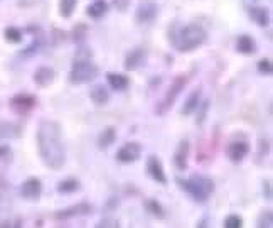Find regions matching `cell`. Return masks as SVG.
<instances>
[{
    "label": "cell",
    "instance_id": "6",
    "mask_svg": "<svg viewBox=\"0 0 273 228\" xmlns=\"http://www.w3.org/2000/svg\"><path fill=\"white\" fill-rule=\"evenodd\" d=\"M142 156V145L139 142H126L123 147H120V150L116 152V161L121 164H131L136 162Z\"/></svg>",
    "mask_w": 273,
    "mask_h": 228
},
{
    "label": "cell",
    "instance_id": "21",
    "mask_svg": "<svg viewBox=\"0 0 273 228\" xmlns=\"http://www.w3.org/2000/svg\"><path fill=\"white\" fill-rule=\"evenodd\" d=\"M116 139V129L115 127H106V129L98 135V147L101 150L108 149Z\"/></svg>",
    "mask_w": 273,
    "mask_h": 228
},
{
    "label": "cell",
    "instance_id": "35",
    "mask_svg": "<svg viewBox=\"0 0 273 228\" xmlns=\"http://www.w3.org/2000/svg\"><path fill=\"white\" fill-rule=\"evenodd\" d=\"M245 2H248V4H253V2H258V0H245Z\"/></svg>",
    "mask_w": 273,
    "mask_h": 228
},
{
    "label": "cell",
    "instance_id": "3",
    "mask_svg": "<svg viewBox=\"0 0 273 228\" xmlns=\"http://www.w3.org/2000/svg\"><path fill=\"white\" fill-rule=\"evenodd\" d=\"M175 182L179 184L180 189H184L186 193H189L194 201L206 203L207 198L212 191H214V182L212 179L201 174L191 176L189 179H182V177H177Z\"/></svg>",
    "mask_w": 273,
    "mask_h": 228
},
{
    "label": "cell",
    "instance_id": "18",
    "mask_svg": "<svg viewBox=\"0 0 273 228\" xmlns=\"http://www.w3.org/2000/svg\"><path fill=\"white\" fill-rule=\"evenodd\" d=\"M201 96H202V91H201V90H194V91H192V93L187 96V100H186L184 106H182L180 113H182V115L194 113L196 108H197V105L201 103Z\"/></svg>",
    "mask_w": 273,
    "mask_h": 228
},
{
    "label": "cell",
    "instance_id": "13",
    "mask_svg": "<svg viewBox=\"0 0 273 228\" xmlns=\"http://www.w3.org/2000/svg\"><path fill=\"white\" fill-rule=\"evenodd\" d=\"M91 213V206L88 203H79V205H74V206H69L66 210H61L56 213V218L58 220H68V218H74V216H84V215H89Z\"/></svg>",
    "mask_w": 273,
    "mask_h": 228
},
{
    "label": "cell",
    "instance_id": "30",
    "mask_svg": "<svg viewBox=\"0 0 273 228\" xmlns=\"http://www.w3.org/2000/svg\"><path fill=\"white\" fill-rule=\"evenodd\" d=\"M224 226L226 228H241L243 226V218L238 215H230L224 220Z\"/></svg>",
    "mask_w": 273,
    "mask_h": 228
},
{
    "label": "cell",
    "instance_id": "26",
    "mask_svg": "<svg viewBox=\"0 0 273 228\" xmlns=\"http://www.w3.org/2000/svg\"><path fill=\"white\" fill-rule=\"evenodd\" d=\"M207 110H209V100H201V103L197 105V117H196V124L197 125H202L207 117Z\"/></svg>",
    "mask_w": 273,
    "mask_h": 228
},
{
    "label": "cell",
    "instance_id": "10",
    "mask_svg": "<svg viewBox=\"0 0 273 228\" xmlns=\"http://www.w3.org/2000/svg\"><path fill=\"white\" fill-rule=\"evenodd\" d=\"M147 172H149V176L155 182H159V184H167V176H165L164 166H162V162L157 156H150L149 159H147Z\"/></svg>",
    "mask_w": 273,
    "mask_h": 228
},
{
    "label": "cell",
    "instance_id": "31",
    "mask_svg": "<svg viewBox=\"0 0 273 228\" xmlns=\"http://www.w3.org/2000/svg\"><path fill=\"white\" fill-rule=\"evenodd\" d=\"M258 71H260L261 74H271L273 73V66H271V61L270 59H261L258 61Z\"/></svg>",
    "mask_w": 273,
    "mask_h": 228
},
{
    "label": "cell",
    "instance_id": "22",
    "mask_svg": "<svg viewBox=\"0 0 273 228\" xmlns=\"http://www.w3.org/2000/svg\"><path fill=\"white\" fill-rule=\"evenodd\" d=\"M106 10H108V2H106V0H95L93 4L88 5L86 14L93 19H100L106 14Z\"/></svg>",
    "mask_w": 273,
    "mask_h": 228
},
{
    "label": "cell",
    "instance_id": "12",
    "mask_svg": "<svg viewBox=\"0 0 273 228\" xmlns=\"http://www.w3.org/2000/svg\"><path fill=\"white\" fill-rule=\"evenodd\" d=\"M145 61H147V53H145V49L136 48V49L130 51V53L126 54V58H125V69H128V71H136V69H140L142 66L145 64Z\"/></svg>",
    "mask_w": 273,
    "mask_h": 228
},
{
    "label": "cell",
    "instance_id": "20",
    "mask_svg": "<svg viewBox=\"0 0 273 228\" xmlns=\"http://www.w3.org/2000/svg\"><path fill=\"white\" fill-rule=\"evenodd\" d=\"M106 81H108V85L116 91L126 90V86L130 85L128 78H126L125 74H120V73H106Z\"/></svg>",
    "mask_w": 273,
    "mask_h": 228
},
{
    "label": "cell",
    "instance_id": "4",
    "mask_svg": "<svg viewBox=\"0 0 273 228\" xmlns=\"http://www.w3.org/2000/svg\"><path fill=\"white\" fill-rule=\"evenodd\" d=\"M96 74H98V68L91 63L89 58L76 59L73 68L69 71V81L73 85H84L89 83L91 80H95Z\"/></svg>",
    "mask_w": 273,
    "mask_h": 228
},
{
    "label": "cell",
    "instance_id": "9",
    "mask_svg": "<svg viewBox=\"0 0 273 228\" xmlns=\"http://www.w3.org/2000/svg\"><path fill=\"white\" fill-rule=\"evenodd\" d=\"M228 157H230L231 162H241L245 157L250 154V144L246 140H233L230 145H228L226 150Z\"/></svg>",
    "mask_w": 273,
    "mask_h": 228
},
{
    "label": "cell",
    "instance_id": "19",
    "mask_svg": "<svg viewBox=\"0 0 273 228\" xmlns=\"http://www.w3.org/2000/svg\"><path fill=\"white\" fill-rule=\"evenodd\" d=\"M89 98H91V101H93L95 105L101 106V105H106L110 101V93H108V90H106L105 86L98 85V86H93V88H91Z\"/></svg>",
    "mask_w": 273,
    "mask_h": 228
},
{
    "label": "cell",
    "instance_id": "24",
    "mask_svg": "<svg viewBox=\"0 0 273 228\" xmlns=\"http://www.w3.org/2000/svg\"><path fill=\"white\" fill-rule=\"evenodd\" d=\"M145 208H147V211H150V215H154L155 218H159V220H164V218H165L164 206H162L157 200H147L145 201Z\"/></svg>",
    "mask_w": 273,
    "mask_h": 228
},
{
    "label": "cell",
    "instance_id": "27",
    "mask_svg": "<svg viewBox=\"0 0 273 228\" xmlns=\"http://www.w3.org/2000/svg\"><path fill=\"white\" fill-rule=\"evenodd\" d=\"M256 225L260 228H271L273 226V213L270 210L263 211L256 220Z\"/></svg>",
    "mask_w": 273,
    "mask_h": 228
},
{
    "label": "cell",
    "instance_id": "14",
    "mask_svg": "<svg viewBox=\"0 0 273 228\" xmlns=\"http://www.w3.org/2000/svg\"><path fill=\"white\" fill-rule=\"evenodd\" d=\"M187 157H189V142L180 140L174 154V164L179 171L187 169Z\"/></svg>",
    "mask_w": 273,
    "mask_h": 228
},
{
    "label": "cell",
    "instance_id": "28",
    "mask_svg": "<svg viewBox=\"0 0 273 228\" xmlns=\"http://www.w3.org/2000/svg\"><path fill=\"white\" fill-rule=\"evenodd\" d=\"M5 39H7L9 43L17 44L22 41V32H20L17 27H7L5 29Z\"/></svg>",
    "mask_w": 273,
    "mask_h": 228
},
{
    "label": "cell",
    "instance_id": "34",
    "mask_svg": "<svg viewBox=\"0 0 273 228\" xmlns=\"http://www.w3.org/2000/svg\"><path fill=\"white\" fill-rule=\"evenodd\" d=\"M126 2H128V0H115V5L120 10H125L126 9Z\"/></svg>",
    "mask_w": 273,
    "mask_h": 228
},
{
    "label": "cell",
    "instance_id": "8",
    "mask_svg": "<svg viewBox=\"0 0 273 228\" xmlns=\"http://www.w3.org/2000/svg\"><path fill=\"white\" fill-rule=\"evenodd\" d=\"M10 106H12V110L15 113L25 115L35 106V96L29 95V93H19L14 96L12 101H10Z\"/></svg>",
    "mask_w": 273,
    "mask_h": 228
},
{
    "label": "cell",
    "instance_id": "11",
    "mask_svg": "<svg viewBox=\"0 0 273 228\" xmlns=\"http://www.w3.org/2000/svg\"><path fill=\"white\" fill-rule=\"evenodd\" d=\"M155 17H157V4L152 2V0H144V2L139 5V9H136V14H135L136 22L149 24Z\"/></svg>",
    "mask_w": 273,
    "mask_h": 228
},
{
    "label": "cell",
    "instance_id": "23",
    "mask_svg": "<svg viewBox=\"0 0 273 228\" xmlns=\"http://www.w3.org/2000/svg\"><path fill=\"white\" fill-rule=\"evenodd\" d=\"M58 193H63V195H69V193H74L79 189V181L74 179V177H68V179L58 182Z\"/></svg>",
    "mask_w": 273,
    "mask_h": 228
},
{
    "label": "cell",
    "instance_id": "32",
    "mask_svg": "<svg viewBox=\"0 0 273 228\" xmlns=\"http://www.w3.org/2000/svg\"><path fill=\"white\" fill-rule=\"evenodd\" d=\"M263 195H265L266 200H271V182L270 181L263 182Z\"/></svg>",
    "mask_w": 273,
    "mask_h": 228
},
{
    "label": "cell",
    "instance_id": "5",
    "mask_svg": "<svg viewBox=\"0 0 273 228\" xmlns=\"http://www.w3.org/2000/svg\"><path fill=\"white\" fill-rule=\"evenodd\" d=\"M187 83V78L186 76H177V78L172 81V85H170V88L167 90V93L165 96L162 98V101L159 105H157V113H165L167 110L170 108L172 105L175 103V100H177V96L180 95V91L184 90V86Z\"/></svg>",
    "mask_w": 273,
    "mask_h": 228
},
{
    "label": "cell",
    "instance_id": "15",
    "mask_svg": "<svg viewBox=\"0 0 273 228\" xmlns=\"http://www.w3.org/2000/svg\"><path fill=\"white\" fill-rule=\"evenodd\" d=\"M56 80V73L53 68H48V66H42V68H39L37 71L34 73V83L42 86V88H46V86L53 85Z\"/></svg>",
    "mask_w": 273,
    "mask_h": 228
},
{
    "label": "cell",
    "instance_id": "25",
    "mask_svg": "<svg viewBox=\"0 0 273 228\" xmlns=\"http://www.w3.org/2000/svg\"><path fill=\"white\" fill-rule=\"evenodd\" d=\"M76 9V0H59V14L61 17L68 19L73 15Z\"/></svg>",
    "mask_w": 273,
    "mask_h": 228
},
{
    "label": "cell",
    "instance_id": "1",
    "mask_svg": "<svg viewBox=\"0 0 273 228\" xmlns=\"http://www.w3.org/2000/svg\"><path fill=\"white\" fill-rule=\"evenodd\" d=\"M37 150L46 167L59 171L66 162L64 145L61 139V125L58 122L44 120L37 129Z\"/></svg>",
    "mask_w": 273,
    "mask_h": 228
},
{
    "label": "cell",
    "instance_id": "33",
    "mask_svg": "<svg viewBox=\"0 0 273 228\" xmlns=\"http://www.w3.org/2000/svg\"><path fill=\"white\" fill-rule=\"evenodd\" d=\"M96 226H118V221H115V220H101Z\"/></svg>",
    "mask_w": 273,
    "mask_h": 228
},
{
    "label": "cell",
    "instance_id": "2",
    "mask_svg": "<svg viewBox=\"0 0 273 228\" xmlns=\"http://www.w3.org/2000/svg\"><path fill=\"white\" fill-rule=\"evenodd\" d=\"M174 46L180 53H191L204 44L206 41V30L197 24H189L186 27H180L174 34Z\"/></svg>",
    "mask_w": 273,
    "mask_h": 228
},
{
    "label": "cell",
    "instance_id": "17",
    "mask_svg": "<svg viewBox=\"0 0 273 228\" xmlns=\"http://www.w3.org/2000/svg\"><path fill=\"white\" fill-rule=\"evenodd\" d=\"M236 49H238V53H241V54H253L256 51V43L251 35L243 34L236 41Z\"/></svg>",
    "mask_w": 273,
    "mask_h": 228
},
{
    "label": "cell",
    "instance_id": "29",
    "mask_svg": "<svg viewBox=\"0 0 273 228\" xmlns=\"http://www.w3.org/2000/svg\"><path fill=\"white\" fill-rule=\"evenodd\" d=\"M86 34H88V29H86L84 24L76 25L74 30H73V41L74 43H83V41L86 39Z\"/></svg>",
    "mask_w": 273,
    "mask_h": 228
},
{
    "label": "cell",
    "instance_id": "16",
    "mask_svg": "<svg viewBox=\"0 0 273 228\" xmlns=\"http://www.w3.org/2000/svg\"><path fill=\"white\" fill-rule=\"evenodd\" d=\"M248 15L251 17V20L261 27H266L270 24V12L265 7H258V5H253V7L248 9Z\"/></svg>",
    "mask_w": 273,
    "mask_h": 228
},
{
    "label": "cell",
    "instance_id": "7",
    "mask_svg": "<svg viewBox=\"0 0 273 228\" xmlns=\"http://www.w3.org/2000/svg\"><path fill=\"white\" fill-rule=\"evenodd\" d=\"M42 193V182L37 177H29L20 186V196L27 201H37Z\"/></svg>",
    "mask_w": 273,
    "mask_h": 228
}]
</instances>
